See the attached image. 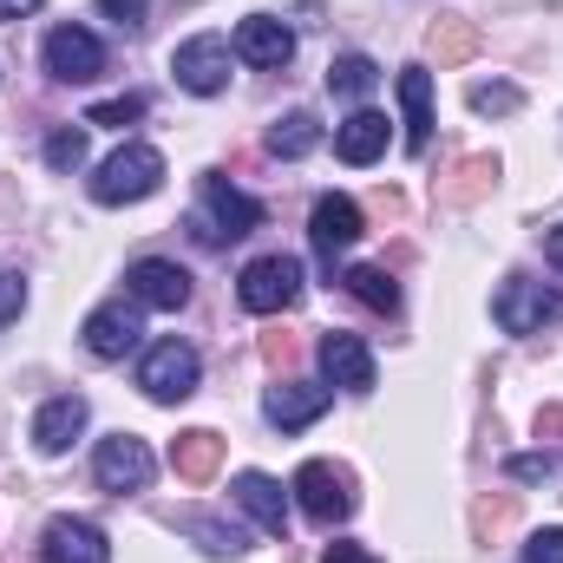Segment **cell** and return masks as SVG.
Here are the masks:
<instances>
[{
  "label": "cell",
  "mask_w": 563,
  "mask_h": 563,
  "mask_svg": "<svg viewBox=\"0 0 563 563\" xmlns=\"http://www.w3.org/2000/svg\"><path fill=\"white\" fill-rule=\"evenodd\" d=\"M197 217H190V230H197V243H236V236H250V230H263V203L256 197H243L230 177H217V170H203V184H197Z\"/></svg>",
  "instance_id": "6da1fadb"
},
{
  "label": "cell",
  "mask_w": 563,
  "mask_h": 563,
  "mask_svg": "<svg viewBox=\"0 0 563 563\" xmlns=\"http://www.w3.org/2000/svg\"><path fill=\"white\" fill-rule=\"evenodd\" d=\"M164 184V151L157 144H125L92 170V197L99 203H144Z\"/></svg>",
  "instance_id": "7a4b0ae2"
},
{
  "label": "cell",
  "mask_w": 563,
  "mask_h": 563,
  "mask_svg": "<svg viewBox=\"0 0 563 563\" xmlns=\"http://www.w3.org/2000/svg\"><path fill=\"white\" fill-rule=\"evenodd\" d=\"M197 380H203V361H197V347L190 341H157L151 354L139 361V387L144 400H157V407H177V400H190L197 394Z\"/></svg>",
  "instance_id": "3957f363"
},
{
  "label": "cell",
  "mask_w": 563,
  "mask_h": 563,
  "mask_svg": "<svg viewBox=\"0 0 563 563\" xmlns=\"http://www.w3.org/2000/svg\"><path fill=\"white\" fill-rule=\"evenodd\" d=\"M230 66H236V46H230L223 33H197V40H184V46L170 53L177 86L197 92V99H217V92L230 86Z\"/></svg>",
  "instance_id": "277c9868"
},
{
  "label": "cell",
  "mask_w": 563,
  "mask_h": 563,
  "mask_svg": "<svg viewBox=\"0 0 563 563\" xmlns=\"http://www.w3.org/2000/svg\"><path fill=\"white\" fill-rule=\"evenodd\" d=\"M288 492H295V505H301L314 525H328V531L354 518V485H347V472H341V465H328V459H308V465L295 472V485H288Z\"/></svg>",
  "instance_id": "5b68a950"
},
{
  "label": "cell",
  "mask_w": 563,
  "mask_h": 563,
  "mask_svg": "<svg viewBox=\"0 0 563 563\" xmlns=\"http://www.w3.org/2000/svg\"><path fill=\"white\" fill-rule=\"evenodd\" d=\"M236 301L250 308V314H282V308H295L301 301V263L295 256H256L243 282H236Z\"/></svg>",
  "instance_id": "8992f818"
},
{
  "label": "cell",
  "mask_w": 563,
  "mask_h": 563,
  "mask_svg": "<svg viewBox=\"0 0 563 563\" xmlns=\"http://www.w3.org/2000/svg\"><path fill=\"white\" fill-rule=\"evenodd\" d=\"M151 472H157V459H151V445H144L139 432H112V439H99V452H92V478L106 485V492H144L151 485Z\"/></svg>",
  "instance_id": "52a82bcc"
},
{
  "label": "cell",
  "mask_w": 563,
  "mask_h": 563,
  "mask_svg": "<svg viewBox=\"0 0 563 563\" xmlns=\"http://www.w3.org/2000/svg\"><path fill=\"white\" fill-rule=\"evenodd\" d=\"M40 59H46V73H53L59 86H86V79L106 73V46H99V33H86V26H53L46 46H40Z\"/></svg>",
  "instance_id": "ba28073f"
},
{
  "label": "cell",
  "mask_w": 563,
  "mask_h": 563,
  "mask_svg": "<svg viewBox=\"0 0 563 563\" xmlns=\"http://www.w3.org/2000/svg\"><path fill=\"white\" fill-rule=\"evenodd\" d=\"M492 314H498L505 334H531V328H544L551 314H563V295L558 288H544V282H531V276H511L505 288H498Z\"/></svg>",
  "instance_id": "9c48e42d"
},
{
  "label": "cell",
  "mask_w": 563,
  "mask_h": 563,
  "mask_svg": "<svg viewBox=\"0 0 563 563\" xmlns=\"http://www.w3.org/2000/svg\"><path fill=\"white\" fill-rule=\"evenodd\" d=\"M139 341H144L139 301H106V308L86 314V354L92 361H125Z\"/></svg>",
  "instance_id": "30bf717a"
},
{
  "label": "cell",
  "mask_w": 563,
  "mask_h": 563,
  "mask_svg": "<svg viewBox=\"0 0 563 563\" xmlns=\"http://www.w3.org/2000/svg\"><path fill=\"white\" fill-rule=\"evenodd\" d=\"M40 563H112V544L92 518H53L40 531Z\"/></svg>",
  "instance_id": "8fae6325"
},
{
  "label": "cell",
  "mask_w": 563,
  "mask_h": 563,
  "mask_svg": "<svg viewBox=\"0 0 563 563\" xmlns=\"http://www.w3.org/2000/svg\"><path fill=\"white\" fill-rule=\"evenodd\" d=\"M308 236H314V256L334 269V256H347L354 236H361V203L341 197V190H328V197L314 203V217H308Z\"/></svg>",
  "instance_id": "7c38bea8"
},
{
  "label": "cell",
  "mask_w": 563,
  "mask_h": 563,
  "mask_svg": "<svg viewBox=\"0 0 563 563\" xmlns=\"http://www.w3.org/2000/svg\"><path fill=\"white\" fill-rule=\"evenodd\" d=\"M132 301L139 308H164V314H177L184 301H190V269L184 263H164V256H144L132 263Z\"/></svg>",
  "instance_id": "4fadbf2b"
},
{
  "label": "cell",
  "mask_w": 563,
  "mask_h": 563,
  "mask_svg": "<svg viewBox=\"0 0 563 563\" xmlns=\"http://www.w3.org/2000/svg\"><path fill=\"white\" fill-rule=\"evenodd\" d=\"M86 420H92L86 394H53V400L33 413V445H40L46 459H59V452H73V439L86 432Z\"/></svg>",
  "instance_id": "5bb4252c"
},
{
  "label": "cell",
  "mask_w": 563,
  "mask_h": 563,
  "mask_svg": "<svg viewBox=\"0 0 563 563\" xmlns=\"http://www.w3.org/2000/svg\"><path fill=\"white\" fill-rule=\"evenodd\" d=\"M321 367H328V380L334 387H347V394H374V347L361 341V334H321Z\"/></svg>",
  "instance_id": "9a60e30c"
},
{
  "label": "cell",
  "mask_w": 563,
  "mask_h": 563,
  "mask_svg": "<svg viewBox=\"0 0 563 563\" xmlns=\"http://www.w3.org/2000/svg\"><path fill=\"white\" fill-rule=\"evenodd\" d=\"M230 46H236V59H243V66H269V73L295 59V33L282 26L276 13H250V20L236 26V40H230Z\"/></svg>",
  "instance_id": "2e32d148"
},
{
  "label": "cell",
  "mask_w": 563,
  "mask_h": 563,
  "mask_svg": "<svg viewBox=\"0 0 563 563\" xmlns=\"http://www.w3.org/2000/svg\"><path fill=\"white\" fill-rule=\"evenodd\" d=\"M328 387H314V380H282V387H269V400H263V420L282 426V432H301V426H314L321 413H328Z\"/></svg>",
  "instance_id": "e0dca14e"
},
{
  "label": "cell",
  "mask_w": 563,
  "mask_h": 563,
  "mask_svg": "<svg viewBox=\"0 0 563 563\" xmlns=\"http://www.w3.org/2000/svg\"><path fill=\"white\" fill-rule=\"evenodd\" d=\"M217 465H223V439H217L210 426H190V432L170 439V472H177L184 485H210Z\"/></svg>",
  "instance_id": "ac0fdd59"
},
{
  "label": "cell",
  "mask_w": 563,
  "mask_h": 563,
  "mask_svg": "<svg viewBox=\"0 0 563 563\" xmlns=\"http://www.w3.org/2000/svg\"><path fill=\"white\" fill-rule=\"evenodd\" d=\"M230 492H236V505H243V511H250L269 538H282V531H288V492H282L269 472H236V485H230Z\"/></svg>",
  "instance_id": "d6986e66"
},
{
  "label": "cell",
  "mask_w": 563,
  "mask_h": 563,
  "mask_svg": "<svg viewBox=\"0 0 563 563\" xmlns=\"http://www.w3.org/2000/svg\"><path fill=\"white\" fill-rule=\"evenodd\" d=\"M394 92H400V112H407V151L420 157L432 144V73L426 66H400Z\"/></svg>",
  "instance_id": "ffe728a7"
},
{
  "label": "cell",
  "mask_w": 563,
  "mask_h": 563,
  "mask_svg": "<svg viewBox=\"0 0 563 563\" xmlns=\"http://www.w3.org/2000/svg\"><path fill=\"white\" fill-rule=\"evenodd\" d=\"M334 151H341V164H374V157L387 151V112H374V106L347 112V119L334 125Z\"/></svg>",
  "instance_id": "44dd1931"
},
{
  "label": "cell",
  "mask_w": 563,
  "mask_h": 563,
  "mask_svg": "<svg viewBox=\"0 0 563 563\" xmlns=\"http://www.w3.org/2000/svg\"><path fill=\"white\" fill-rule=\"evenodd\" d=\"M177 531H190V538H197L210 558H243V551H250V538H243L236 525L210 518V511H184V518H177Z\"/></svg>",
  "instance_id": "7402d4cb"
},
{
  "label": "cell",
  "mask_w": 563,
  "mask_h": 563,
  "mask_svg": "<svg viewBox=\"0 0 563 563\" xmlns=\"http://www.w3.org/2000/svg\"><path fill=\"white\" fill-rule=\"evenodd\" d=\"M321 144V119L314 112H282L269 125V157H308Z\"/></svg>",
  "instance_id": "603a6c76"
},
{
  "label": "cell",
  "mask_w": 563,
  "mask_h": 563,
  "mask_svg": "<svg viewBox=\"0 0 563 563\" xmlns=\"http://www.w3.org/2000/svg\"><path fill=\"white\" fill-rule=\"evenodd\" d=\"M347 295L361 301V308H374V314H394L400 308V282L387 276V269H374V263H361V269H347Z\"/></svg>",
  "instance_id": "cb8c5ba5"
},
{
  "label": "cell",
  "mask_w": 563,
  "mask_h": 563,
  "mask_svg": "<svg viewBox=\"0 0 563 563\" xmlns=\"http://www.w3.org/2000/svg\"><path fill=\"white\" fill-rule=\"evenodd\" d=\"M374 86H380V66H374L367 53H341V59L328 66V92H334V99H367Z\"/></svg>",
  "instance_id": "d4e9b609"
},
{
  "label": "cell",
  "mask_w": 563,
  "mask_h": 563,
  "mask_svg": "<svg viewBox=\"0 0 563 563\" xmlns=\"http://www.w3.org/2000/svg\"><path fill=\"white\" fill-rule=\"evenodd\" d=\"M465 106H472L478 119H511V112L525 106V92H518L511 79H485V86H472V92H465Z\"/></svg>",
  "instance_id": "484cf974"
},
{
  "label": "cell",
  "mask_w": 563,
  "mask_h": 563,
  "mask_svg": "<svg viewBox=\"0 0 563 563\" xmlns=\"http://www.w3.org/2000/svg\"><path fill=\"white\" fill-rule=\"evenodd\" d=\"M492 184H498V157H465V164H459V177L445 184V197H452V203H478Z\"/></svg>",
  "instance_id": "4316f807"
},
{
  "label": "cell",
  "mask_w": 563,
  "mask_h": 563,
  "mask_svg": "<svg viewBox=\"0 0 563 563\" xmlns=\"http://www.w3.org/2000/svg\"><path fill=\"white\" fill-rule=\"evenodd\" d=\"M472 46H478V26H472V20H439V26H432V53H439L445 66L472 59Z\"/></svg>",
  "instance_id": "83f0119b"
},
{
  "label": "cell",
  "mask_w": 563,
  "mask_h": 563,
  "mask_svg": "<svg viewBox=\"0 0 563 563\" xmlns=\"http://www.w3.org/2000/svg\"><path fill=\"white\" fill-rule=\"evenodd\" d=\"M79 164H86V132H79V125H59V132L46 139V170L66 177V170H79Z\"/></svg>",
  "instance_id": "f1b7e54d"
},
{
  "label": "cell",
  "mask_w": 563,
  "mask_h": 563,
  "mask_svg": "<svg viewBox=\"0 0 563 563\" xmlns=\"http://www.w3.org/2000/svg\"><path fill=\"white\" fill-rule=\"evenodd\" d=\"M139 119H144V99H139V92L106 99V106H92V112H86V125H119V132H125V125H139Z\"/></svg>",
  "instance_id": "f546056e"
},
{
  "label": "cell",
  "mask_w": 563,
  "mask_h": 563,
  "mask_svg": "<svg viewBox=\"0 0 563 563\" xmlns=\"http://www.w3.org/2000/svg\"><path fill=\"white\" fill-rule=\"evenodd\" d=\"M20 308H26V276L20 269H0V328L20 321Z\"/></svg>",
  "instance_id": "4dcf8cb0"
},
{
  "label": "cell",
  "mask_w": 563,
  "mask_h": 563,
  "mask_svg": "<svg viewBox=\"0 0 563 563\" xmlns=\"http://www.w3.org/2000/svg\"><path fill=\"white\" fill-rule=\"evenodd\" d=\"M525 563H563V525H551V531H531Z\"/></svg>",
  "instance_id": "1f68e13d"
},
{
  "label": "cell",
  "mask_w": 563,
  "mask_h": 563,
  "mask_svg": "<svg viewBox=\"0 0 563 563\" xmlns=\"http://www.w3.org/2000/svg\"><path fill=\"white\" fill-rule=\"evenodd\" d=\"M99 13H106L119 33H139L144 26V0H99Z\"/></svg>",
  "instance_id": "d6a6232c"
},
{
  "label": "cell",
  "mask_w": 563,
  "mask_h": 563,
  "mask_svg": "<svg viewBox=\"0 0 563 563\" xmlns=\"http://www.w3.org/2000/svg\"><path fill=\"white\" fill-rule=\"evenodd\" d=\"M551 472H558L551 452H525V459H511V478H551Z\"/></svg>",
  "instance_id": "836d02e7"
},
{
  "label": "cell",
  "mask_w": 563,
  "mask_h": 563,
  "mask_svg": "<svg viewBox=\"0 0 563 563\" xmlns=\"http://www.w3.org/2000/svg\"><path fill=\"white\" fill-rule=\"evenodd\" d=\"M498 525H511V498H498V505H478V531H498Z\"/></svg>",
  "instance_id": "e575fe53"
},
{
  "label": "cell",
  "mask_w": 563,
  "mask_h": 563,
  "mask_svg": "<svg viewBox=\"0 0 563 563\" xmlns=\"http://www.w3.org/2000/svg\"><path fill=\"white\" fill-rule=\"evenodd\" d=\"M321 563H380L374 551H361V544H328V558Z\"/></svg>",
  "instance_id": "d590c367"
},
{
  "label": "cell",
  "mask_w": 563,
  "mask_h": 563,
  "mask_svg": "<svg viewBox=\"0 0 563 563\" xmlns=\"http://www.w3.org/2000/svg\"><path fill=\"white\" fill-rule=\"evenodd\" d=\"M46 0H0V20H26V13H40Z\"/></svg>",
  "instance_id": "8d00e7d4"
},
{
  "label": "cell",
  "mask_w": 563,
  "mask_h": 563,
  "mask_svg": "<svg viewBox=\"0 0 563 563\" xmlns=\"http://www.w3.org/2000/svg\"><path fill=\"white\" fill-rule=\"evenodd\" d=\"M544 256H551V269H563V223L544 230Z\"/></svg>",
  "instance_id": "74e56055"
},
{
  "label": "cell",
  "mask_w": 563,
  "mask_h": 563,
  "mask_svg": "<svg viewBox=\"0 0 563 563\" xmlns=\"http://www.w3.org/2000/svg\"><path fill=\"white\" fill-rule=\"evenodd\" d=\"M538 432H563V407H551V413H538Z\"/></svg>",
  "instance_id": "f35d334b"
}]
</instances>
